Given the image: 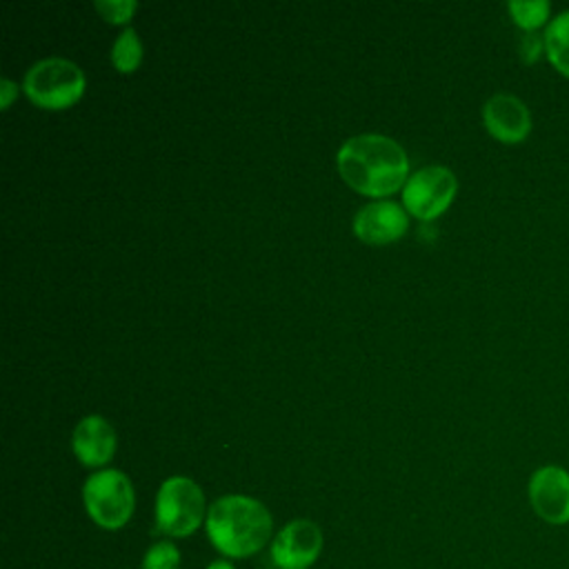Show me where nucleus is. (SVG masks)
<instances>
[{"instance_id": "obj_1", "label": "nucleus", "mask_w": 569, "mask_h": 569, "mask_svg": "<svg viewBox=\"0 0 569 569\" xmlns=\"http://www.w3.org/2000/svg\"><path fill=\"white\" fill-rule=\"evenodd\" d=\"M340 178L362 196L380 198L396 193L409 180L405 149L380 133H360L342 142L336 156Z\"/></svg>"}, {"instance_id": "obj_2", "label": "nucleus", "mask_w": 569, "mask_h": 569, "mask_svg": "<svg viewBox=\"0 0 569 569\" xmlns=\"http://www.w3.org/2000/svg\"><path fill=\"white\" fill-rule=\"evenodd\" d=\"M204 531L222 558L240 560L258 553L273 540V518L260 500L229 493L209 505Z\"/></svg>"}, {"instance_id": "obj_3", "label": "nucleus", "mask_w": 569, "mask_h": 569, "mask_svg": "<svg viewBox=\"0 0 569 569\" xmlns=\"http://www.w3.org/2000/svg\"><path fill=\"white\" fill-rule=\"evenodd\" d=\"M207 502L200 485L189 476L162 480L153 502L156 529L169 538H187L207 518Z\"/></svg>"}, {"instance_id": "obj_4", "label": "nucleus", "mask_w": 569, "mask_h": 569, "mask_svg": "<svg viewBox=\"0 0 569 569\" xmlns=\"http://www.w3.org/2000/svg\"><path fill=\"white\" fill-rule=\"evenodd\" d=\"M87 78L82 69L67 58H42L24 73L22 89L27 98L47 111H62L84 96Z\"/></svg>"}, {"instance_id": "obj_5", "label": "nucleus", "mask_w": 569, "mask_h": 569, "mask_svg": "<svg viewBox=\"0 0 569 569\" xmlns=\"http://www.w3.org/2000/svg\"><path fill=\"white\" fill-rule=\"evenodd\" d=\"M82 505L100 529L118 531L133 516V485L120 469H98L82 485Z\"/></svg>"}, {"instance_id": "obj_6", "label": "nucleus", "mask_w": 569, "mask_h": 569, "mask_svg": "<svg viewBox=\"0 0 569 569\" xmlns=\"http://www.w3.org/2000/svg\"><path fill=\"white\" fill-rule=\"evenodd\" d=\"M458 191V180L451 169L429 164L409 176L402 187V207L418 220H436L449 209Z\"/></svg>"}, {"instance_id": "obj_7", "label": "nucleus", "mask_w": 569, "mask_h": 569, "mask_svg": "<svg viewBox=\"0 0 569 569\" xmlns=\"http://www.w3.org/2000/svg\"><path fill=\"white\" fill-rule=\"evenodd\" d=\"M531 511L551 527L569 525V471L560 465L538 467L527 482Z\"/></svg>"}, {"instance_id": "obj_8", "label": "nucleus", "mask_w": 569, "mask_h": 569, "mask_svg": "<svg viewBox=\"0 0 569 569\" xmlns=\"http://www.w3.org/2000/svg\"><path fill=\"white\" fill-rule=\"evenodd\" d=\"M322 529L309 518L289 520L271 540L269 556L278 569H309L322 551Z\"/></svg>"}, {"instance_id": "obj_9", "label": "nucleus", "mask_w": 569, "mask_h": 569, "mask_svg": "<svg viewBox=\"0 0 569 569\" xmlns=\"http://www.w3.org/2000/svg\"><path fill=\"white\" fill-rule=\"evenodd\" d=\"M482 122L489 136L502 144L525 142L533 127L529 107L513 93H493L482 107Z\"/></svg>"}, {"instance_id": "obj_10", "label": "nucleus", "mask_w": 569, "mask_h": 569, "mask_svg": "<svg viewBox=\"0 0 569 569\" xmlns=\"http://www.w3.org/2000/svg\"><path fill=\"white\" fill-rule=\"evenodd\" d=\"M409 213L393 200H373L353 218V233L367 244H389L405 236Z\"/></svg>"}, {"instance_id": "obj_11", "label": "nucleus", "mask_w": 569, "mask_h": 569, "mask_svg": "<svg viewBox=\"0 0 569 569\" xmlns=\"http://www.w3.org/2000/svg\"><path fill=\"white\" fill-rule=\"evenodd\" d=\"M71 451L80 465L89 469L104 467L116 453V431L111 422L98 413L84 416L71 433Z\"/></svg>"}, {"instance_id": "obj_12", "label": "nucleus", "mask_w": 569, "mask_h": 569, "mask_svg": "<svg viewBox=\"0 0 569 569\" xmlns=\"http://www.w3.org/2000/svg\"><path fill=\"white\" fill-rule=\"evenodd\" d=\"M542 36L545 58L560 76L569 78V9L556 13L547 29L542 31Z\"/></svg>"}, {"instance_id": "obj_13", "label": "nucleus", "mask_w": 569, "mask_h": 569, "mask_svg": "<svg viewBox=\"0 0 569 569\" xmlns=\"http://www.w3.org/2000/svg\"><path fill=\"white\" fill-rule=\"evenodd\" d=\"M507 11L513 20V24L522 31H540L542 27L551 22V4L547 0H511L507 2Z\"/></svg>"}, {"instance_id": "obj_14", "label": "nucleus", "mask_w": 569, "mask_h": 569, "mask_svg": "<svg viewBox=\"0 0 569 569\" xmlns=\"http://www.w3.org/2000/svg\"><path fill=\"white\" fill-rule=\"evenodd\" d=\"M142 62V42L136 29L124 27L111 47V64L118 73H133Z\"/></svg>"}, {"instance_id": "obj_15", "label": "nucleus", "mask_w": 569, "mask_h": 569, "mask_svg": "<svg viewBox=\"0 0 569 569\" xmlns=\"http://www.w3.org/2000/svg\"><path fill=\"white\" fill-rule=\"evenodd\" d=\"M180 549L171 540L153 542L140 562V569H180Z\"/></svg>"}, {"instance_id": "obj_16", "label": "nucleus", "mask_w": 569, "mask_h": 569, "mask_svg": "<svg viewBox=\"0 0 569 569\" xmlns=\"http://www.w3.org/2000/svg\"><path fill=\"white\" fill-rule=\"evenodd\" d=\"M93 7L102 16V20H107L109 24H127L136 13L138 2L136 0H98Z\"/></svg>"}, {"instance_id": "obj_17", "label": "nucleus", "mask_w": 569, "mask_h": 569, "mask_svg": "<svg viewBox=\"0 0 569 569\" xmlns=\"http://www.w3.org/2000/svg\"><path fill=\"white\" fill-rule=\"evenodd\" d=\"M518 51H520V60L525 64H533L545 56V36L540 31H529L520 36L518 42Z\"/></svg>"}, {"instance_id": "obj_18", "label": "nucleus", "mask_w": 569, "mask_h": 569, "mask_svg": "<svg viewBox=\"0 0 569 569\" xmlns=\"http://www.w3.org/2000/svg\"><path fill=\"white\" fill-rule=\"evenodd\" d=\"M16 96H18V84L13 80H9V78H2L0 80V109L7 111Z\"/></svg>"}, {"instance_id": "obj_19", "label": "nucleus", "mask_w": 569, "mask_h": 569, "mask_svg": "<svg viewBox=\"0 0 569 569\" xmlns=\"http://www.w3.org/2000/svg\"><path fill=\"white\" fill-rule=\"evenodd\" d=\"M204 569H236V567L229 558H218V560H211Z\"/></svg>"}]
</instances>
